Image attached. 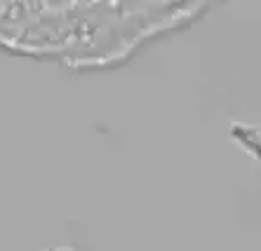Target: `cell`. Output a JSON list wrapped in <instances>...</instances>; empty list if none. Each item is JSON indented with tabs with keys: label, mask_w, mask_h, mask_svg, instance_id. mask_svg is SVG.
<instances>
[{
	"label": "cell",
	"mask_w": 261,
	"mask_h": 251,
	"mask_svg": "<svg viewBox=\"0 0 261 251\" xmlns=\"http://www.w3.org/2000/svg\"><path fill=\"white\" fill-rule=\"evenodd\" d=\"M43 251H75V249H71V246H47Z\"/></svg>",
	"instance_id": "obj_1"
}]
</instances>
